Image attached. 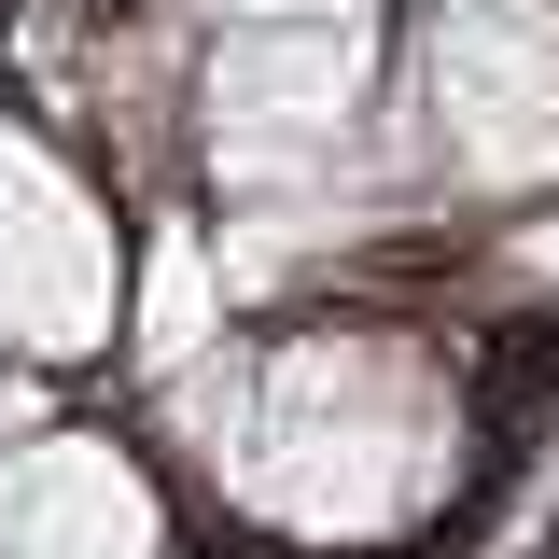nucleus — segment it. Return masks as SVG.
<instances>
[{
    "instance_id": "f257e3e1",
    "label": "nucleus",
    "mask_w": 559,
    "mask_h": 559,
    "mask_svg": "<svg viewBox=\"0 0 559 559\" xmlns=\"http://www.w3.org/2000/svg\"><path fill=\"white\" fill-rule=\"evenodd\" d=\"M140 433L210 546L238 559H419L476 518L489 308H280L140 364Z\"/></svg>"
},
{
    "instance_id": "f03ea898",
    "label": "nucleus",
    "mask_w": 559,
    "mask_h": 559,
    "mask_svg": "<svg viewBox=\"0 0 559 559\" xmlns=\"http://www.w3.org/2000/svg\"><path fill=\"white\" fill-rule=\"evenodd\" d=\"M140 322V224H127V182L84 154V140L0 84V349L14 364H112Z\"/></svg>"
},
{
    "instance_id": "7ed1b4c3",
    "label": "nucleus",
    "mask_w": 559,
    "mask_h": 559,
    "mask_svg": "<svg viewBox=\"0 0 559 559\" xmlns=\"http://www.w3.org/2000/svg\"><path fill=\"white\" fill-rule=\"evenodd\" d=\"M182 546L197 518L140 419L43 406L28 433H0V559H182Z\"/></svg>"
},
{
    "instance_id": "20e7f679",
    "label": "nucleus",
    "mask_w": 559,
    "mask_h": 559,
    "mask_svg": "<svg viewBox=\"0 0 559 559\" xmlns=\"http://www.w3.org/2000/svg\"><path fill=\"white\" fill-rule=\"evenodd\" d=\"M57 406V378H43V364H14V349H0V433H28V419Z\"/></svg>"
},
{
    "instance_id": "39448f33",
    "label": "nucleus",
    "mask_w": 559,
    "mask_h": 559,
    "mask_svg": "<svg viewBox=\"0 0 559 559\" xmlns=\"http://www.w3.org/2000/svg\"><path fill=\"white\" fill-rule=\"evenodd\" d=\"M182 559H224V546H210V532H197V546H182Z\"/></svg>"
}]
</instances>
